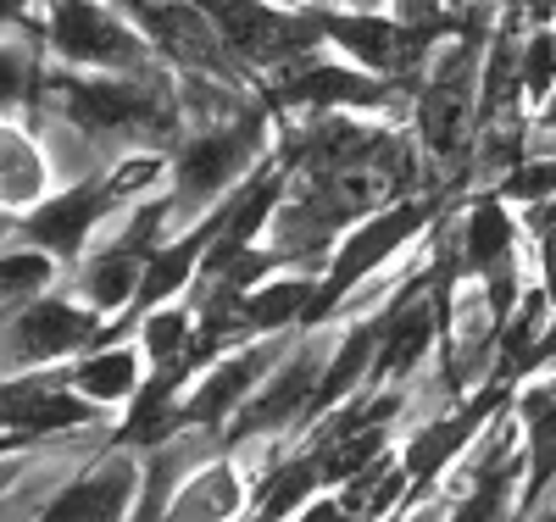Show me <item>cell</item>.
I'll return each instance as SVG.
<instances>
[{"label": "cell", "mask_w": 556, "mask_h": 522, "mask_svg": "<svg viewBox=\"0 0 556 522\" xmlns=\"http://www.w3.org/2000/svg\"><path fill=\"white\" fill-rule=\"evenodd\" d=\"M51 156H45V139L12 117H0V212H28L45 201L51 189Z\"/></svg>", "instance_id": "obj_16"}, {"label": "cell", "mask_w": 556, "mask_h": 522, "mask_svg": "<svg viewBox=\"0 0 556 522\" xmlns=\"http://www.w3.org/2000/svg\"><path fill=\"white\" fill-rule=\"evenodd\" d=\"M273 145H278V117L267 101L245 106L240 117L184 128L167 151V189H162L173 233L206 222L262 162H273L267 156Z\"/></svg>", "instance_id": "obj_1"}, {"label": "cell", "mask_w": 556, "mask_h": 522, "mask_svg": "<svg viewBox=\"0 0 556 522\" xmlns=\"http://www.w3.org/2000/svg\"><path fill=\"white\" fill-rule=\"evenodd\" d=\"M345 517V506H340V495L334 489H323V495H312L295 517H285V522H340Z\"/></svg>", "instance_id": "obj_23"}, {"label": "cell", "mask_w": 556, "mask_h": 522, "mask_svg": "<svg viewBox=\"0 0 556 522\" xmlns=\"http://www.w3.org/2000/svg\"><path fill=\"white\" fill-rule=\"evenodd\" d=\"M317 23H323V44L334 56L379 73L390 84H412L417 73L429 67V56L440 51L434 39L412 34L395 12H345V7H317Z\"/></svg>", "instance_id": "obj_7"}, {"label": "cell", "mask_w": 556, "mask_h": 522, "mask_svg": "<svg viewBox=\"0 0 556 522\" xmlns=\"http://www.w3.org/2000/svg\"><path fill=\"white\" fill-rule=\"evenodd\" d=\"M513 12L534 28V23H556V0H513Z\"/></svg>", "instance_id": "obj_26"}, {"label": "cell", "mask_w": 556, "mask_h": 522, "mask_svg": "<svg viewBox=\"0 0 556 522\" xmlns=\"http://www.w3.org/2000/svg\"><path fill=\"white\" fill-rule=\"evenodd\" d=\"M28 467H34L28 456H7V461H0V511H7V500H12L17 484L28 479Z\"/></svg>", "instance_id": "obj_25"}, {"label": "cell", "mask_w": 556, "mask_h": 522, "mask_svg": "<svg viewBox=\"0 0 556 522\" xmlns=\"http://www.w3.org/2000/svg\"><path fill=\"white\" fill-rule=\"evenodd\" d=\"M534 128H545V133H556V94H551V101L534 112Z\"/></svg>", "instance_id": "obj_29"}, {"label": "cell", "mask_w": 556, "mask_h": 522, "mask_svg": "<svg viewBox=\"0 0 556 522\" xmlns=\"http://www.w3.org/2000/svg\"><path fill=\"white\" fill-rule=\"evenodd\" d=\"M340 522H374V517H351V511H345V517H340Z\"/></svg>", "instance_id": "obj_31"}, {"label": "cell", "mask_w": 556, "mask_h": 522, "mask_svg": "<svg viewBox=\"0 0 556 522\" xmlns=\"http://www.w3.org/2000/svg\"><path fill=\"white\" fill-rule=\"evenodd\" d=\"M146 351L139 345H123V340H101V345H89L73 367H67V384L84 395V400H96V406H128L139 395V384H146Z\"/></svg>", "instance_id": "obj_15"}, {"label": "cell", "mask_w": 556, "mask_h": 522, "mask_svg": "<svg viewBox=\"0 0 556 522\" xmlns=\"http://www.w3.org/2000/svg\"><path fill=\"white\" fill-rule=\"evenodd\" d=\"M329 7H345V12H384L390 0H329Z\"/></svg>", "instance_id": "obj_28"}, {"label": "cell", "mask_w": 556, "mask_h": 522, "mask_svg": "<svg viewBox=\"0 0 556 522\" xmlns=\"http://www.w3.org/2000/svg\"><path fill=\"white\" fill-rule=\"evenodd\" d=\"M89 345H101V311H89L84 301L34 295L12 306L7 322H0V367H12V372L84 356Z\"/></svg>", "instance_id": "obj_6"}, {"label": "cell", "mask_w": 556, "mask_h": 522, "mask_svg": "<svg viewBox=\"0 0 556 522\" xmlns=\"http://www.w3.org/2000/svg\"><path fill=\"white\" fill-rule=\"evenodd\" d=\"M0 522H12V517H0Z\"/></svg>", "instance_id": "obj_33"}, {"label": "cell", "mask_w": 556, "mask_h": 522, "mask_svg": "<svg viewBox=\"0 0 556 522\" xmlns=\"http://www.w3.org/2000/svg\"><path fill=\"white\" fill-rule=\"evenodd\" d=\"M317 295V272L312 267H278L273 278H262L256 290L240 295L235 317H240V340H267V334H295L306 322V306Z\"/></svg>", "instance_id": "obj_13"}, {"label": "cell", "mask_w": 556, "mask_h": 522, "mask_svg": "<svg viewBox=\"0 0 556 522\" xmlns=\"http://www.w3.org/2000/svg\"><path fill=\"white\" fill-rule=\"evenodd\" d=\"M39 44L56 56V67L78 73H151L162 67L156 51L128 23L117 0H51L39 23Z\"/></svg>", "instance_id": "obj_3"}, {"label": "cell", "mask_w": 556, "mask_h": 522, "mask_svg": "<svg viewBox=\"0 0 556 522\" xmlns=\"http://www.w3.org/2000/svg\"><path fill=\"white\" fill-rule=\"evenodd\" d=\"M101 406L84 400L67 372H7L0 378V434L17 440H67L96 429Z\"/></svg>", "instance_id": "obj_9"}, {"label": "cell", "mask_w": 556, "mask_h": 522, "mask_svg": "<svg viewBox=\"0 0 556 522\" xmlns=\"http://www.w3.org/2000/svg\"><path fill=\"white\" fill-rule=\"evenodd\" d=\"M518 217H523V245L534 256V278H540V290L556 301V201L518 206Z\"/></svg>", "instance_id": "obj_22"}, {"label": "cell", "mask_w": 556, "mask_h": 522, "mask_svg": "<svg viewBox=\"0 0 556 522\" xmlns=\"http://www.w3.org/2000/svg\"><path fill=\"white\" fill-rule=\"evenodd\" d=\"M34 7H51V0H34Z\"/></svg>", "instance_id": "obj_32"}, {"label": "cell", "mask_w": 556, "mask_h": 522, "mask_svg": "<svg viewBox=\"0 0 556 522\" xmlns=\"http://www.w3.org/2000/svg\"><path fill=\"white\" fill-rule=\"evenodd\" d=\"M45 62H39V34L34 28H0V117L39 101Z\"/></svg>", "instance_id": "obj_17"}, {"label": "cell", "mask_w": 556, "mask_h": 522, "mask_svg": "<svg viewBox=\"0 0 556 522\" xmlns=\"http://www.w3.org/2000/svg\"><path fill=\"white\" fill-rule=\"evenodd\" d=\"M445 511H451V500L445 495H429V500H412L406 511H395L384 522H445Z\"/></svg>", "instance_id": "obj_24"}, {"label": "cell", "mask_w": 556, "mask_h": 522, "mask_svg": "<svg viewBox=\"0 0 556 522\" xmlns=\"http://www.w3.org/2000/svg\"><path fill=\"white\" fill-rule=\"evenodd\" d=\"M112 212H117V201L106 195V183L96 173V178L67 183L62 195H45L39 206H28L17 222V240H28L34 251L56 256V262H78Z\"/></svg>", "instance_id": "obj_10"}, {"label": "cell", "mask_w": 556, "mask_h": 522, "mask_svg": "<svg viewBox=\"0 0 556 522\" xmlns=\"http://www.w3.org/2000/svg\"><path fill=\"white\" fill-rule=\"evenodd\" d=\"M495 195L506 206H540V201H556V151H534L513 167V173H501L495 178Z\"/></svg>", "instance_id": "obj_20"}, {"label": "cell", "mask_w": 556, "mask_h": 522, "mask_svg": "<svg viewBox=\"0 0 556 522\" xmlns=\"http://www.w3.org/2000/svg\"><path fill=\"white\" fill-rule=\"evenodd\" d=\"M139 351H146L151 367L190 361V351H195V306L190 301H167V306L139 311Z\"/></svg>", "instance_id": "obj_18"}, {"label": "cell", "mask_w": 556, "mask_h": 522, "mask_svg": "<svg viewBox=\"0 0 556 522\" xmlns=\"http://www.w3.org/2000/svg\"><path fill=\"white\" fill-rule=\"evenodd\" d=\"M251 495H256V479L245 456L235 450H212L190 479H184L167 500V522H245L251 517Z\"/></svg>", "instance_id": "obj_12"}, {"label": "cell", "mask_w": 556, "mask_h": 522, "mask_svg": "<svg viewBox=\"0 0 556 522\" xmlns=\"http://www.w3.org/2000/svg\"><path fill=\"white\" fill-rule=\"evenodd\" d=\"M28 7L34 0H0V28H28Z\"/></svg>", "instance_id": "obj_27"}, {"label": "cell", "mask_w": 556, "mask_h": 522, "mask_svg": "<svg viewBox=\"0 0 556 522\" xmlns=\"http://www.w3.org/2000/svg\"><path fill=\"white\" fill-rule=\"evenodd\" d=\"M201 7L212 12L235 62L256 78V89L273 73H285L290 62L323 51L317 7H285V0H201Z\"/></svg>", "instance_id": "obj_5"}, {"label": "cell", "mask_w": 556, "mask_h": 522, "mask_svg": "<svg viewBox=\"0 0 556 522\" xmlns=\"http://www.w3.org/2000/svg\"><path fill=\"white\" fill-rule=\"evenodd\" d=\"M285 7H329V0H285Z\"/></svg>", "instance_id": "obj_30"}, {"label": "cell", "mask_w": 556, "mask_h": 522, "mask_svg": "<svg viewBox=\"0 0 556 522\" xmlns=\"http://www.w3.org/2000/svg\"><path fill=\"white\" fill-rule=\"evenodd\" d=\"M445 206H451V201L429 189V195L390 201V206H379V212H367L362 222H351V228L340 233V245L329 251V262H323V272H317V295H312L301 328H323L351 290H362L367 278H379L384 267H395L401 256H412L417 245H424V233L440 222Z\"/></svg>", "instance_id": "obj_2"}, {"label": "cell", "mask_w": 556, "mask_h": 522, "mask_svg": "<svg viewBox=\"0 0 556 522\" xmlns=\"http://www.w3.org/2000/svg\"><path fill=\"white\" fill-rule=\"evenodd\" d=\"M139 479H146L139 456H128V450L96 456V467L62 479V489L39 506L34 522H128L134 500H139Z\"/></svg>", "instance_id": "obj_11"}, {"label": "cell", "mask_w": 556, "mask_h": 522, "mask_svg": "<svg viewBox=\"0 0 556 522\" xmlns=\"http://www.w3.org/2000/svg\"><path fill=\"white\" fill-rule=\"evenodd\" d=\"M523 94L529 112H540L556 94V23H523Z\"/></svg>", "instance_id": "obj_21"}, {"label": "cell", "mask_w": 556, "mask_h": 522, "mask_svg": "<svg viewBox=\"0 0 556 522\" xmlns=\"http://www.w3.org/2000/svg\"><path fill=\"white\" fill-rule=\"evenodd\" d=\"M51 283H56V256H45L34 245L0 256V306H7V311L34 301V295H45Z\"/></svg>", "instance_id": "obj_19"}, {"label": "cell", "mask_w": 556, "mask_h": 522, "mask_svg": "<svg viewBox=\"0 0 556 522\" xmlns=\"http://www.w3.org/2000/svg\"><path fill=\"white\" fill-rule=\"evenodd\" d=\"M290 334H267V340H245V345H228L223 356H212L195 384L184 390L178 400V422L184 429H206V434H223L228 422L240 417V406L262 390V378L273 372V361L285 356Z\"/></svg>", "instance_id": "obj_8"}, {"label": "cell", "mask_w": 556, "mask_h": 522, "mask_svg": "<svg viewBox=\"0 0 556 522\" xmlns=\"http://www.w3.org/2000/svg\"><path fill=\"white\" fill-rule=\"evenodd\" d=\"M262 101L278 117H317V112H367V117H395V106H406V89L367 73L345 56H334L329 44L301 62H290L285 73H273L262 84Z\"/></svg>", "instance_id": "obj_4"}, {"label": "cell", "mask_w": 556, "mask_h": 522, "mask_svg": "<svg viewBox=\"0 0 556 522\" xmlns=\"http://www.w3.org/2000/svg\"><path fill=\"white\" fill-rule=\"evenodd\" d=\"M73 295L89 306V311H101V317H123L134 311V295H139V272H146V256L128 251L123 240H106L96 251H84L73 262Z\"/></svg>", "instance_id": "obj_14"}]
</instances>
